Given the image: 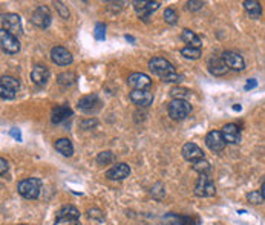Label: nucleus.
<instances>
[{
	"label": "nucleus",
	"mask_w": 265,
	"mask_h": 225,
	"mask_svg": "<svg viewBox=\"0 0 265 225\" xmlns=\"http://www.w3.org/2000/svg\"><path fill=\"white\" fill-rule=\"evenodd\" d=\"M149 69L166 83H180L182 80V77L176 74L175 66L163 57H153L149 62Z\"/></svg>",
	"instance_id": "nucleus-1"
},
{
	"label": "nucleus",
	"mask_w": 265,
	"mask_h": 225,
	"mask_svg": "<svg viewBox=\"0 0 265 225\" xmlns=\"http://www.w3.org/2000/svg\"><path fill=\"white\" fill-rule=\"evenodd\" d=\"M42 185L43 182L40 178H26L17 184V192L25 199H37L40 196Z\"/></svg>",
	"instance_id": "nucleus-2"
},
{
	"label": "nucleus",
	"mask_w": 265,
	"mask_h": 225,
	"mask_svg": "<svg viewBox=\"0 0 265 225\" xmlns=\"http://www.w3.org/2000/svg\"><path fill=\"white\" fill-rule=\"evenodd\" d=\"M54 225H82L80 222V211L74 205H63L55 213Z\"/></svg>",
	"instance_id": "nucleus-3"
},
{
	"label": "nucleus",
	"mask_w": 265,
	"mask_h": 225,
	"mask_svg": "<svg viewBox=\"0 0 265 225\" xmlns=\"http://www.w3.org/2000/svg\"><path fill=\"white\" fill-rule=\"evenodd\" d=\"M169 116L175 121L185 120L192 112V104L187 100H172L167 106Z\"/></svg>",
	"instance_id": "nucleus-4"
},
{
	"label": "nucleus",
	"mask_w": 265,
	"mask_h": 225,
	"mask_svg": "<svg viewBox=\"0 0 265 225\" xmlns=\"http://www.w3.org/2000/svg\"><path fill=\"white\" fill-rule=\"evenodd\" d=\"M195 194L199 198H213L216 194V185L209 175H199L195 184Z\"/></svg>",
	"instance_id": "nucleus-5"
},
{
	"label": "nucleus",
	"mask_w": 265,
	"mask_h": 225,
	"mask_svg": "<svg viewBox=\"0 0 265 225\" xmlns=\"http://www.w3.org/2000/svg\"><path fill=\"white\" fill-rule=\"evenodd\" d=\"M20 89V83L11 75H3L0 80V96L2 100H14Z\"/></svg>",
	"instance_id": "nucleus-6"
},
{
	"label": "nucleus",
	"mask_w": 265,
	"mask_h": 225,
	"mask_svg": "<svg viewBox=\"0 0 265 225\" xmlns=\"http://www.w3.org/2000/svg\"><path fill=\"white\" fill-rule=\"evenodd\" d=\"M101 100L98 98V95H84L82 96L80 100H78V111L86 113V115H95L98 111L101 109Z\"/></svg>",
	"instance_id": "nucleus-7"
},
{
	"label": "nucleus",
	"mask_w": 265,
	"mask_h": 225,
	"mask_svg": "<svg viewBox=\"0 0 265 225\" xmlns=\"http://www.w3.org/2000/svg\"><path fill=\"white\" fill-rule=\"evenodd\" d=\"M0 45H2V51L8 55H16L20 51V42L16 35L11 32L0 29Z\"/></svg>",
	"instance_id": "nucleus-8"
},
{
	"label": "nucleus",
	"mask_w": 265,
	"mask_h": 225,
	"mask_svg": "<svg viewBox=\"0 0 265 225\" xmlns=\"http://www.w3.org/2000/svg\"><path fill=\"white\" fill-rule=\"evenodd\" d=\"M199 219L189 214H178V213H166L161 218L163 225H199Z\"/></svg>",
	"instance_id": "nucleus-9"
},
{
	"label": "nucleus",
	"mask_w": 265,
	"mask_h": 225,
	"mask_svg": "<svg viewBox=\"0 0 265 225\" xmlns=\"http://www.w3.org/2000/svg\"><path fill=\"white\" fill-rule=\"evenodd\" d=\"M2 29L11 32L13 35H22L23 28H22V18L18 14L9 13V14H2Z\"/></svg>",
	"instance_id": "nucleus-10"
},
{
	"label": "nucleus",
	"mask_w": 265,
	"mask_h": 225,
	"mask_svg": "<svg viewBox=\"0 0 265 225\" xmlns=\"http://www.w3.org/2000/svg\"><path fill=\"white\" fill-rule=\"evenodd\" d=\"M31 22H33L34 26L40 28V29H46V28L51 26L52 16H51V11H49V8L45 6V5L37 6L35 11L31 16Z\"/></svg>",
	"instance_id": "nucleus-11"
},
{
	"label": "nucleus",
	"mask_w": 265,
	"mask_h": 225,
	"mask_svg": "<svg viewBox=\"0 0 265 225\" xmlns=\"http://www.w3.org/2000/svg\"><path fill=\"white\" fill-rule=\"evenodd\" d=\"M135 5V13L136 16H138L143 22H149L150 18V14L153 11H156V9L160 8V2H138V0H135V2H132Z\"/></svg>",
	"instance_id": "nucleus-12"
},
{
	"label": "nucleus",
	"mask_w": 265,
	"mask_h": 225,
	"mask_svg": "<svg viewBox=\"0 0 265 225\" xmlns=\"http://www.w3.org/2000/svg\"><path fill=\"white\" fill-rule=\"evenodd\" d=\"M205 145H207L212 152L218 153V152H222L225 149L227 143H225L221 130H212L205 135Z\"/></svg>",
	"instance_id": "nucleus-13"
},
{
	"label": "nucleus",
	"mask_w": 265,
	"mask_h": 225,
	"mask_svg": "<svg viewBox=\"0 0 265 225\" xmlns=\"http://www.w3.org/2000/svg\"><path fill=\"white\" fill-rule=\"evenodd\" d=\"M127 84L133 87V91H147L152 86V80L149 75L143 72H133L127 78Z\"/></svg>",
	"instance_id": "nucleus-14"
},
{
	"label": "nucleus",
	"mask_w": 265,
	"mask_h": 225,
	"mask_svg": "<svg viewBox=\"0 0 265 225\" xmlns=\"http://www.w3.org/2000/svg\"><path fill=\"white\" fill-rule=\"evenodd\" d=\"M222 60L225 62L229 69H233V71H244L245 69V62L241 54L234 52V51H224L222 52Z\"/></svg>",
	"instance_id": "nucleus-15"
},
{
	"label": "nucleus",
	"mask_w": 265,
	"mask_h": 225,
	"mask_svg": "<svg viewBox=\"0 0 265 225\" xmlns=\"http://www.w3.org/2000/svg\"><path fill=\"white\" fill-rule=\"evenodd\" d=\"M181 153H182V158L185 161H189V162H196V161H199V160H204V152L202 149L199 147L198 144H195V143H185L182 145V149H181Z\"/></svg>",
	"instance_id": "nucleus-16"
},
{
	"label": "nucleus",
	"mask_w": 265,
	"mask_h": 225,
	"mask_svg": "<svg viewBox=\"0 0 265 225\" xmlns=\"http://www.w3.org/2000/svg\"><path fill=\"white\" fill-rule=\"evenodd\" d=\"M51 58H52V62L58 66H69L74 62L72 54L63 46H54L51 49Z\"/></svg>",
	"instance_id": "nucleus-17"
},
{
	"label": "nucleus",
	"mask_w": 265,
	"mask_h": 225,
	"mask_svg": "<svg viewBox=\"0 0 265 225\" xmlns=\"http://www.w3.org/2000/svg\"><path fill=\"white\" fill-rule=\"evenodd\" d=\"M131 175V167L126 162H118L114 167H111L106 172V178L111 181H123L126 178H129Z\"/></svg>",
	"instance_id": "nucleus-18"
},
{
	"label": "nucleus",
	"mask_w": 265,
	"mask_h": 225,
	"mask_svg": "<svg viewBox=\"0 0 265 225\" xmlns=\"http://www.w3.org/2000/svg\"><path fill=\"white\" fill-rule=\"evenodd\" d=\"M207 67H209V72L215 77H222L229 71V67L222 60L221 55H212L207 62Z\"/></svg>",
	"instance_id": "nucleus-19"
},
{
	"label": "nucleus",
	"mask_w": 265,
	"mask_h": 225,
	"mask_svg": "<svg viewBox=\"0 0 265 225\" xmlns=\"http://www.w3.org/2000/svg\"><path fill=\"white\" fill-rule=\"evenodd\" d=\"M71 116H72V109L69 107V104H58L52 109L51 121L54 124H62V123L69 120Z\"/></svg>",
	"instance_id": "nucleus-20"
},
{
	"label": "nucleus",
	"mask_w": 265,
	"mask_h": 225,
	"mask_svg": "<svg viewBox=\"0 0 265 225\" xmlns=\"http://www.w3.org/2000/svg\"><path fill=\"white\" fill-rule=\"evenodd\" d=\"M222 136H224V140L227 144H239L241 143V129L236 126V124H225L222 129Z\"/></svg>",
	"instance_id": "nucleus-21"
},
{
	"label": "nucleus",
	"mask_w": 265,
	"mask_h": 225,
	"mask_svg": "<svg viewBox=\"0 0 265 225\" xmlns=\"http://www.w3.org/2000/svg\"><path fill=\"white\" fill-rule=\"evenodd\" d=\"M129 98L133 104L140 107H147L153 103V94L149 91H132L129 94Z\"/></svg>",
	"instance_id": "nucleus-22"
},
{
	"label": "nucleus",
	"mask_w": 265,
	"mask_h": 225,
	"mask_svg": "<svg viewBox=\"0 0 265 225\" xmlns=\"http://www.w3.org/2000/svg\"><path fill=\"white\" fill-rule=\"evenodd\" d=\"M31 80L37 86H45L49 80V69L43 64H35L31 71Z\"/></svg>",
	"instance_id": "nucleus-23"
},
{
	"label": "nucleus",
	"mask_w": 265,
	"mask_h": 225,
	"mask_svg": "<svg viewBox=\"0 0 265 225\" xmlns=\"http://www.w3.org/2000/svg\"><path fill=\"white\" fill-rule=\"evenodd\" d=\"M242 6L250 18H259L262 16V6L258 0H245L242 2Z\"/></svg>",
	"instance_id": "nucleus-24"
},
{
	"label": "nucleus",
	"mask_w": 265,
	"mask_h": 225,
	"mask_svg": "<svg viewBox=\"0 0 265 225\" xmlns=\"http://www.w3.org/2000/svg\"><path fill=\"white\" fill-rule=\"evenodd\" d=\"M54 147L58 153H62L63 156H72L74 155V145L71 143V140H67V138H60V140H57L54 143Z\"/></svg>",
	"instance_id": "nucleus-25"
},
{
	"label": "nucleus",
	"mask_w": 265,
	"mask_h": 225,
	"mask_svg": "<svg viewBox=\"0 0 265 225\" xmlns=\"http://www.w3.org/2000/svg\"><path fill=\"white\" fill-rule=\"evenodd\" d=\"M181 40L184 43H187V46L190 48H201L202 42H201V38L196 35L192 29H182V32H181Z\"/></svg>",
	"instance_id": "nucleus-26"
},
{
	"label": "nucleus",
	"mask_w": 265,
	"mask_h": 225,
	"mask_svg": "<svg viewBox=\"0 0 265 225\" xmlns=\"http://www.w3.org/2000/svg\"><path fill=\"white\" fill-rule=\"evenodd\" d=\"M77 80V77L74 72H63L57 77V83L60 84L62 87H71Z\"/></svg>",
	"instance_id": "nucleus-27"
},
{
	"label": "nucleus",
	"mask_w": 265,
	"mask_h": 225,
	"mask_svg": "<svg viewBox=\"0 0 265 225\" xmlns=\"http://www.w3.org/2000/svg\"><path fill=\"white\" fill-rule=\"evenodd\" d=\"M181 55L187 60H198V58L202 55L201 48H190V46H185L181 49Z\"/></svg>",
	"instance_id": "nucleus-28"
},
{
	"label": "nucleus",
	"mask_w": 265,
	"mask_h": 225,
	"mask_svg": "<svg viewBox=\"0 0 265 225\" xmlns=\"http://www.w3.org/2000/svg\"><path fill=\"white\" fill-rule=\"evenodd\" d=\"M192 169L195 172H198L199 175H209V172L212 170V165H210V162L204 158V160H199V161L193 162L192 164Z\"/></svg>",
	"instance_id": "nucleus-29"
},
{
	"label": "nucleus",
	"mask_w": 265,
	"mask_h": 225,
	"mask_svg": "<svg viewBox=\"0 0 265 225\" xmlns=\"http://www.w3.org/2000/svg\"><path fill=\"white\" fill-rule=\"evenodd\" d=\"M114 160H115V155L111 150H104L101 153H98V156H97V162L100 165H107V164H111Z\"/></svg>",
	"instance_id": "nucleus-30"
},
{
	"label": "nucleus",
	"mask_w": 265,
	"mask_h": 225,
	"mask_svg": "<svg viewBox=\"0 0 265 225\" xmlns=\"http://www.w3.org/2000/svg\"><path fill=\"white\" fill-rule=\"evenodd\" d=\"M164 20L170 26L176 25V23H178V13H176L173 8H167L164 11Z\"/></svg>",
	"instance_id": "nucleus-31"
},
{
	"label": "nucleus",
	"mask_w": 265,
	"mask_h": 225,
	"mask_svg": "<svg viewBox=\"0 0 265 225\" xmlns=\"http://www.w3.org/2000/svg\"><path fill=\"white\" fill-rule=\"evenodd\" d=\"M87 218L91 221H97V222H103L104 221V213L100 209H89L87 210Z\"/></svg>",
	"instance_id": "nucleus-32"
},
{
	"label": "nucleus",
	"mask_w": 265,
	"mask_h": 225,
	"mask_svg": "<svg viewBox=\"0 0 265 225\" xmlns=\"http://www.w3.org/2000/svg\"><path fill=\"white\" fill-rule=\"evenodd\" d=\"M94 37L95 40L101 42L106 38V25L104 23H97L95 28H94Z\"/></svg>",
	"instance_id": "nucleus-33"
},
{
	"label": "nucleus",
	"mask_w": 265,
	"mask_h": 225,
	"mask_svg": "<svg viewBox=\"0 0 265 225\" xmlns=\"http://www.w3.org/2000/svg\"><path fill=\"white\" fill-rule=\"evenodd\" d=\"M190 94L189 89H184V87H173L170 91V95L173 96V100H185L184 96H187Z\"/></svg>",
	"instance_id": "nucleus-34"
},
{
	"label": "nucleus",
	"mask_w": 265,
	"mask_h": 225,
	"mask_svg": "<svg viewBox=\"0 0 265 225\" xmlns=\"http://www.w3.org/2000/svg\"><path fill=\"white\" fill-rule=\"evenodd\" d=\"M54 6H55V9L58 11V14H60V17L62 18H65V20H67L69 18V9H67V6L63 3V2H54Z\"/></svg>",
	"instance_id": "nucleus-35"
},
{
	"label": "nucleus",
	"mask_w": 265,
	"mask_h": 225,
	"mask_svg": "<svg viewBox=\"0 0 265 225\" xmlns=\"http://www.w3.org/2000/svg\"><path fill=\"white\" fill-rule=\"evenodd\" d=\"M247 199L253 204H262L264 202V198H262V194L261 192H251L247 194Z\"/></svg>",
	"instance_id": "nucleus-36"
},
{
	"label": "nucleus",
	"mask_w": 265,
	"mask_h": 225,
	"mask_svg": "<svg viewBox=\"0 0 265 225\" xmlns=\"http://www.w3.org/2000/svg\"><path fill=\"white\" fill-rule=\"evenodd\" d=\"M202 6L204 2H201V0H190V2H187L189 11H199V9H202Z\"/></svg>",
	"instance_id": "nucleus-37"
},
{
	"label": "nucleus",
	"mask_w": 265,
	"mask_h": 225,
	"mask_svg": "<svg viewBox=\"0 0 265 225\" xmlns=\"http://www.w3.org/2000/svg\"><path fill=\"white\" fill-rule=\"evenodd\" d=\"M8 169H9L8 161H6L5 158H0V175L5 176V175H6V172H8Z\"/></svg>",
	"instance_id": "nucleus-38"
},
{
	"label": "nucleus",
	"mask_w": 265,
	"mask_h": 225,
	"mask_svg": "<svg viewBox=\"0 0 265 225\" xmlns=\"http://www.w3.org/2000/svg\"><path fill=\"white\" fill-rule=\"evenodd\" d=\"M9 135H11L16 141H22V133H20V130L17 129V127H13V129L9 130Z\"/></svg>",
	"instance_id": "nucleus-39"
},
{
	"label": "nucleus",
	"mask_w": 265,
	"mask_h": 225,
	"mask_svg": "<svg viewBox=\"0 0 265 225\" xmlns=\"http://www.w3.org/2000/svg\"><path fill=\"white\" fill-rule=\"evenodd\" d=\"M98 124V121L94 118H89V120H84V121H82V127L83 129H87V127H92V126H97Z\"/></svg>",
	"instance_id": "nucleus-40"
},
{
	"label": "nucleus",
	"mask_w": 265,
	"mask_h": 225,
	"mask_svg": "<svg viewBox=\"0 0 265 225\" xmlns=\"http://www.w3.org/2000/svg\"><path fill=\"white\" fill-rule=\"evenodd\" d=\"M258 81L254 80V78H250V80L247 81V84H245V91H248V89H253V87H256Z\"/></svg>",
	"instance_id": "nucleus-41"
},
{
	"label": "nucleus",
	"mask_w": 265,
	"mask_h": 225,
	"mask_svg": "<svg viewBox=\"0 0 265 225\" xmlns=\"http://www.w3.org/2000/svg\"><path fill=\"white\" fill-rule=\"evenodd\" d=\"M259 192H261L262 198H264V202H265V182H264V184L261 185V190H259Z\"/></svg>",
	"instance_id": "nucleus-42"
},
{
	"label": "nucleus",
	"mask_w": 265,
	"mask_h": 225,
	"mask_svg": "<svg viewBox=\"0 0 265 225\" xmlns=\"http://www.w3.org/2000/svg\"><path fill=\"white\" fill-rule=\"evenodd\" d=\"M126 40H127V42H132V43H133V42H135V38H133L132 35H126Z\"/></svg>",
	"instance_id": "nucleus-43"
},
{
	"label": "nucleus",
	"mask_w": 265,
	"mask_h": 225,
	"mask_svg": "<svg viewBox=\"0 0 265 225\" xmlns=\"http://www.w3.org/2000/svg\"><path fill=\"white\" fill-rule=\"evenodd\" d=\"M20 225H25V224H20Z\"/></svg>",
	"instance_id": "nucleus-44"
}]
</instances>
